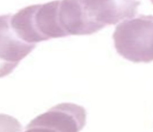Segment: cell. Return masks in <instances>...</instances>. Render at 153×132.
I'll use <instances>...</instances> for the list:
<instances>
[{"mask_svg": "<svg viewBox=\"0 0 153 132\" xmlns=\"http://www.w3.org/2000/svg\"><path fill=\"white\" fill-rule=\"evenodd\" d=\"M85 112L82 107L62 104L34 119L27 131L76 132L85 125Z\"/></svg>", "mask_w": 153, "mask_h": 132, "instance_id": "cell-4", "label": "cell"}, {"mask_svg": "<svg viewBox=\"0 0 153 132\" xmlns=\"http://www.w3.org/2000/svg\"><path fill=\"white\" fill-rule=\"evenodd\" d=\"M59 0L30 5L12 15L11 23L22 40L35 44L53 38L68 36L63 27Z\"/></svg>", "mask_w": 153, "mask_h": 132, "instance_id": "cell-2", "label": "cell"}, {"mask_svg": "<svg viewBox=\"0 0 153 132\" xmlns=\"http://www.w3.org/2000/svg\"><path fill=\"white\" fill-rule=\"evenodd\" d=\"M76 35H91L134 17L138 0H69Z\"/></svg>", "mask_w": 153, "mask_h": 132, "instance_id": "cell-1", "label": "cell"}, {"mask_svg": "<svg viewBox=\"0 0 153 132\" xmlns=\"http://www.w3.org/2000/svg\"><path fill=\"white\" fill-rule=\"evenodd\" d=\"M117 52L134 62L153 61V15H138L117 26L113 35Z\"/></svg>", "mask_w": 153, "mask_h": 132, "instance_id": "cell-3", "label": "cell"}, {"mask_svg": "<svg viewBox=\"0 0 153 132\" xmlns=\"http://www.w3.org/2000/svg\"><path fill=\"white\" fill-rule=\"evenodd\" d=\"M11 14L0 15V78L7 76L36 47L19 36L11 23Z\"/></svg>", "mask_w": 153, "mask_h": 132, "instance_id": "cell-5", "label": "cell"}, {"mask_svg": "<svg viewBox=\"0 0 153 132\" xmlns=\"http://www.w3.org/2000/svg\"><path fill=\"white\" fill-rule=\"evenodd\" d=\"M151 1L152 2V3L153 4V0H151Z\"/></svg>", "mask_w": 153, "mask_h": 132, "instance_id": "cell-6", "label": "cell"}]
</instances>
